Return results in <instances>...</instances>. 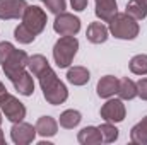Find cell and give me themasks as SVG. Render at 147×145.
<instances>
[{"instance_id":"obj_1","label":"cell","mask_w":147,"mask_h":145,"mask_svg":"<svg viewBox=\"0 0 147 145\" xmlns=\"http://www.w3.org/2000/svg\"><path fill=\"white\" fill-rule=\"evenodd\" d=\"M28 63L29 56L24 50H17L9 41H0V65L10 82L28 70Z\"/></svg>"},{"instance_id":"obj_2","label":"cell","mask_w":147,"mask_h":145,"mask_svg":"<svg viewBox=\"0 0 147 145\" xmlns=\"http://www.w3.org/2000/svg\"><path fill=\"white\" fill-rule=\"evenodd\" d=\"M39 80V87L43 91V97L46 99L48 104L51 106H58L63 104L69 99V89L67 85L58 79V75L51 67H46L43 72L38 75Z\"/></svg>"},{"instance_id":"obj_3","label":"cell","mask_w":147,"mask_h":145,"mask_svg":"<svg viewBox=\"0 0 147 145\" xmlns=\"http://www.w3.org/2000/svg\"><path fill=\"white\" fill-rule=\"evenodd\" d=\"M110 33L118 39H127V41H132L139 36L140 33V26H139V21L134 19L132 15H128L127 12H116L110 21V26H108Z\"/></svg>"},{"instance_id":"obj_4","label":"cell","mask_w":147,"mask_h":145,"mask_svg":"<svg viewBox=\"0 0 147 145\" xmlns=\"http://www.w3.org/2000/svg\"><path fill=\"white\" fill-rule=\"evenodd\" d=\"M79 50V39L75 36H62L53 46V60L58 68H69Z\"/></svg>"},{"instance_id":"obj_5","label":"cell","mask_w":147,"mask_h":145,"mask_svg":"<svg viewBox=\"0 0 147 145\" xmlns=\"http://www.w3.org/2000/svg\"><path fill=\"white\" fill-rule=\"evenodd\" d=\"M0 109L2 113L5 114V118L12 123H19V121H24L26 118V106L12 94H5L2 99H0Z\"/></svg>"},{"instance_id":"obj_6","label":"cell","mask_w":147,"mask_h":145,"mask_svg":"<svg viewBox=\"0 0 147 145\" xmlns=\"http://www.w3.org/2000/svg\"><path fill=\"white\" fill-rule=\"evenodd\" d=\"M22 24L34 34H41L46 28V12L38 5H28L22 14Z\"/></svg>"},{"instance_id":"obj_7","label":"cell","mask_w":147,"mask_h":145,"mask_svg":"<svg viewBox=\"0 0 147 145\" xmlns=\"http://www.w3.org/2000/svg\"><path fill=\"white\" fill-rule=\"evenodd\" d=\"M53 29L60 36H75L80 31V19L70 12H60L53 21Z\"/></svg>"},{"instance_id":"obj_8","label":"cell","mask_w":147,"mask_h":145,"mask_svg":"<svg viewBox=\"0 0 147 145\" xmlns=\"http://www.w3.org/2000/svg\"><path fill=\"white\" fill-rule=\"evenodd\" d=\"M101 118L105 121H110V123H121L127 116V108L123 104V101L120 97L116 99H108L103 106H101V111H99Z\"/></svg>"},{"instance_id":"obj_9","label":"cell","mask_w":147,"mask_h":145,"mask_svg":"<svg viewBox=\"0 0 147 145\" xmlns=\"http://www.w3.org/2000/svg\"><path fill=\"white\" fill-rule=\"evenodd\" d=\"M38 132L36 126L26 123V121H19V123H14L12 128H10V138L16 145H29L34 142Z\"/></svg>"},{"instance_id":"obj_10","label":"cell","mask_w":147,"mask_h":145,"mask_svg":"<svg viewBox=\"0 0 147 145\" xmlns=\"http://www.w3.org/2000/svg\"><path fill=\"white\" fill-rule=\"evenodd\" d=\"M28 7L26 0H0V19H22V14Z\"/></svg>"},{"instance_id":"obj_11","label":"cell","mask_w":147,"mask_h":145,"mask_svg":"<svg viewBox=\"0 0 147 145\" xmlns=\"http://www.w3.org/2000/svg\"><path fill=\"white\" fill-rule=\"evenodd\" d=\"M118 79L115 75H105L98 80V85H96V92L99 97L103 99H110L113 97L116 92H118Z\"/></svg>"},{"instance_id":"obj_12","label":"cell","mask_w":147,"mask_h":145,"mask_svg":"<svg viewBox=\"0 0 147 145\" xmlns=\"http://www.w3.org/2000/svg\"><path fill=\"white\" fill-rule=\"evenodd\" d=\"M108 36H110V29H108L103 22H91V24L87 26L86 38H87L89 43H92V44L106 43Z\"/></svg>"},{"instance_id":"obj_13","label":"cell","mask_w":147,"mask_h":145,"mask_svg":"<svg viewBox=\"0 0 147 145\" xmlns=\"http://www.w3.org/2000/svg\"><path fill=\"white\" fill-rule=\"evenodd\" d=\"M96 2V17L103 22H110L111 17L118 12L116 0H94Z\"/></svg>"},{"instance_id":"obj_14","label":"cell","mask_w":147,"mask_h":145,"mask_svg":"<svg viewBox=\"0 0 147 145\" xmlns=\"http://www.w3.org/2000/svg\"><path fill=\"white\" fill-rule=\"evenodd\" d=\"M36 132L39 137L43 138H50V137H55L57 132H58V121L51 116H41L38 118L36 121Z\"/></svg>"},{"instance_id":"obj_15","label":"cell","mask_w":147,"mask_h":145,"mask_svg":"<svg viewBox=\"0 0 147 145\" xmlns=\"http://www.w3.org/2000/svg\"><path fill=\"white\" fill-rule=\"evenodd\" d=\"M12 85L16 87V91H17L21 96H26V97L33 96V92H34V80H33V73L26 70L24 73H21L17 79H14V80H12Z\"/></svg>"},{"instance_id":"obj_16","label":"cell","mask_w":147,"mask_h":145,"mask_svg":"<svg viewBox=\"0 0 147 145\" xmlns=\"http://www.w3.org/2000/svg\"><path fill=\"white\" fill-rule=\"evenodd\" d=\"M77 140L82 145H96L103 142V135L99 132V126H86L77 133Z\"/></svg>"},{"instance_id":"obj_17","label":"cell","mask_w":147,"mask_h":145,"mask_svg":"<svg viewBox=\"0 0 147 145\" xmlns=\"http://www.w3.org/2000/svg\"><path fill=\"white\" fill-rule=\"evenodd\" d=\"M67 80L72 84V85H77V87H82L86 85L89 80H91V73L86 67H80V65H75L72 68L67 70Z\"/></svg>"},{"instance_id":"obj_18","label":"cell","mask_w":147,"mask_h":145,"mask_svg":"<svg viewBox=\"0 0 147 145\" xmlns=\"http://www.w3.org/2000/svg\"><path fill=\"white\" fill-rule=\"evenodd\" d=\"M116 94H118V97L121 101H132L134 97H137V85H135V82L132 79H128V77L120 79Z\"/></svg>"},{"instance_id":"obj_19","label":"cell","mask_w":147,"mask_h":145,"mask_svg":"<svg viewBox=\"0 0 147 145\" xmlns=\"http://www.w3.org/2000/svg\"><path fill=\"white\" fill-rule=\"evenodd\" d=\"M80 121H82V114L77 109H65L58 118V125L65 130H74L75 126H79Z\"/></svg>"},{"instance_id":"obj_20","label":"cell","mask_w":147,"mask_h":145,"mask_svg":"<svg viewBox=\"0 0 147 145\" xmlns=\"http://www.w3.org/2000/svg\"><path fill=\"white\" fill-rule=\"evenodd\" d=\"M130 140L132 144L137 145H147V116H144L134 128L130 130Z\"/></svg>"},{"instance_id":"obj_21","label":"cell","mask_w":147,"mask_h":145,"mask_svg":"<svg viewBox=\"0 0 147 145\" xmlns=\"http://www.w3.org/2000/svg\"><path fill=\"white\" fill-rule=\"evenodd\" d=\"M125 9V12L137 21H144L147 17V0H130Z\"/></svg>"},{"instance_id":"obj_22","label":"cell","mask_w":147,"mask_h":145,"mask_svg":"<svg viewBox=\"0 0 147 145\" xmlns=\"http://www.w3.org/2000/svg\"><path fill=\"white\" fill-rule=\"evenodd\" d=\"M128 68L135 75H147V55L140 53V55L132 56V60L128 63Z\"/></svg>"},{"instance_id":"obj_23","label":"cell","mask_w":147,"mask_h":145,"mask_svg":"<svg viewBox=\"0 0 147 145\" xmlns=\"http://www.w3.org/2000/svg\"><path fill=\"white\" fill-rule=\"evenodd\" d=\"M46 67H50V63H48L46 56H43V55H33V56H29L28 68H29V72L33 73L34 77H38V75L43 72Z\"/></svg>"},{"instance_id":"obj_24","label":"cell","mask_w":147,"mask_h":145,"mask_svg":"<svg viewBox=\"0 0 147 145\" xmlns=\"http://www.w3.org/2000/svg\"><path fill=\"white\" fill-rule=\"evenodd\" d=\"M99 132H101V135H103V142L105 144H113V142H116L118 140V135H120V132H118V128L110 123V121H105L101 126H99Z\"/></svg>"},{"instance_id":"obj_25","label":"cell","mask_w":147,"mask_h":145,"mask_svg":"<svg viewBox=\"0 0 147 145\" xmlns=\"http://www.w3.org/2000/svg\"><path fill=\"white\" fill-rule=\"evenodd\" d=\"M14 38H16L21 44H31V43L36 39V34H34V33H31V31H29V29L21 22V24L14 29Z\"/></svg>"},{"instance_id":"obj_26","label":"cell","mask_w":147,"mask_h":145,"mask_svg":"<svg viewBox=\"0 0 147 145\" xmlns=\"http://www.w3.org/2000/svg\"><path fill=\"white\" fill-rule=\"evenodd\" d=\"M45 5H46V9L51 12V14H60V12H65V9H67V0H41Z\"/></svg>"},{"instance_id":"obj_27","label":"cell","mask_w":147,"mask_h":145,"mask_svg":"<svg viewBox=\"0 0 147 145\" xmlns=\"http://www.w3.org/2000/svg\"><path fill=\"white\" fill-rule=\"evenodd\" d=\"M135 85H137V96L142 101H147V77H142L140 80H137Z\"/></svg>"},{"instance_id":"obj_28","label":"cell","mask_w":147,"mask_h":145,"mask_svg":"<svg viewBox=\"0 0 147 145\" xmlns=\"http://www.w3.org/2000/svg\"><path fill=\"white\" fill-rule=\"evenodd\" d=\"M87 3H89V0H70V5H72V9L75 10V12H82V10H86Z\"/></svg>"},{"instance_id":"obj_29","label":"cell","mask_w":147,"mask_h":145,"mask_svg":"<svg viewBox=\"0 0 147 145\" xmlns=\"http://www.w3.org/2000/svg\"><path fill=\"white\" fill-rule=\"evenodd\" d=\"M5 94H7V89H5V85H3V84L0 82V99H2V97H3Z\"/></svg>"},{"instance_id":"obj_30","label":"cell","mask_w":147,"mask_h":145,"mask_svg":"<svg viewBox=\"0 0 147 145\" xmlns=\"http://www.w3.org/2000/svg\"><path fill=\"white\" fill-rule=\"evenodd\" d=\"M5 142V137H3V132H2V128H0V144H3Z\"/></svg>"},{"instance_id":"obj_31","label":"cell","mask_w":147,"mask_h":145,"mask_svg":"<svg viewBox=\"0 0 147 145\" xmlns=\"http://www.w3.org/2000/svg\"><path fill=\"white\" fill-rule=\"evenodd\" d=\"M2 119H3V118H2V109H0V125H2Z\"/></svg>"}]
</instances>
